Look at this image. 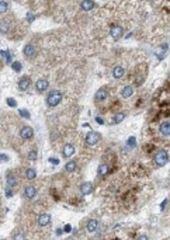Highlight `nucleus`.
Segmentation results:
<instances>
[{"mask_svg": "<svg viewBox=\"0 0 170 240\" xmlns=\"http://www.w3.org/2000/svg\"><path fill=\"white\" fill-rule=\"evenodd\" d=\"M30 86H31V79H30V77L24 76V77H21V79H20V82H18V89H20L21 91H27Z\"/></svg>", "mask_w": 170, "mask_h": 240, "instance_id": "nucleus-7", "label": "nucleus"}, {"mask_svg": "<svg viewBox=\"0 0 170 240\" xmlns=\"http://www.w3.org/2000/svg\"><path fill=\"white\" fill-rule=\"evenodd\" d=\"M77 169V164H76V161H68V163L65 164V170L68 173H72V171H75V170Z\"/></svg>", "mask_w": 170, "mask_h": 240, "instance_id": "nucleus-20", "label": "nucleus"}, {"mask_svg": "<svg viewBox=\"0 0 170 240\" xmlns=\"http://www.w3.org/2000/svg\"><path fill=\"white\" fill-rule=\"evenodd\" d=\"M24 55L28 58L34 56V55H35V47H34L33 44H27L24 47Z\"/></svg>", "mask_w": 170, "mask_h": 240, "instance_id": "nucleus-17", "label": "nucleus"}, {"mask_svg": "<svg viewBox=\"0 0 170 240\" xmlns=\"http://www.w3.org/2000/svg\"><path fill=\"white\" fill-rule=\"evenodd\" d=\"M96 121L100 124V125H103V118H99V117H97V118H96Z\"/></svg>", "mask_w": 170, "mask_h": 240, "instance_id": "nucleus-36", "label": "nucleus"}, {"mask_svg": "<svg viewBox=\"0 0 170 240\" xmlns=\"http://www.w3.org/2000/svg\"><path fill=\"white\" fill-rule=\"evenodd\" d=\"M7 104L10 107H16V100L14 98H7Z\"/></svg>", "mask_w": 170, "mask_h": 240, "instance_id": "nucleus-32", "label": "nucleus"}, {"mask_svg": "<svg viewBox=\"0 0 170 240\" xmlns=\"http://www.w3.org/2000/svg\"><path fill=\"white\" fill-rule=\"evenodd\" d=\"M28 157H30L31 160H35L37 159V150H31V152L28 153Z\"/></svg>", "mask_w": 170, "mask_h": 240, "instance_id": "nucleus-30", "label": "nucleus"}, {"mask_svg": "<svg viewBox=\"0 0 170 240\" xmlns=\"http://www.w3.org/2000/svg\"><path fill=\"white\" fill-rule=\"evenodd\" d=\"M94 6L96 4H94L93 0H83L80 7H82V10H85V11H90L91 8H94Z\"/></svg>", "mask_w": 170, "mask_h": 240, "instance_id": "nucleus-16", "label": "nucleus"}, {"mask_svg": "<svg viewBox=\"0 0 170 240\" xmlns=\"http://www.w3.org/2000/svg\"><path fill=\"white\" fill-rule=\"evenodd\" d=\"M167 51H169V45L163 44V45H160L159 48L155 49V55L157 56V59L159 60H163L165 59V56H166V54H167Z\"/></svg>", "mask_w": 170, "mask_h": 240, "instance_id": "nucleus-4", "label": "nucleus"}, {"mask_svg": "<svg viewBox=\"0 0 170 240\" xmlns=\"http://www.w3.org/2000/svg\"><path fill=\"white\" fill-rule=\"evenodd\" d=\"M108 173V166L107 164H100L99 170H97V174L99 176H106Z\"/></svg>", "mask_w": 170, "mask_h": 240, "instance_id": "nucleus-21", "label": "nucleus"}, {"mask_svg": "<svg viewBox=\"0 0 170 240\" xmlns=\"http://www.w3.org/2000/svg\"><path fill=\"white\" fill-rule=\"evenodd\" d=\"M132 94H134V87H132V86H125V87L121 90V96L124 98H129Z\"/></svg>", "mask_w": 170, "mask_h": 240, "instance_id": "nucleus-18", "label": "nucleus"}, {"mask_svg": "<svg viewBox=\"0 0 170 240\" xmlns=\"http://www.w3.org/2000/svg\"><path fill=\"white\" fill-rule=\"evenodd\" d=\"M167 161H169V155L166 150H159V152L155 155V164H156L157 167L165 166Z\"/></svg>", "mask_w": 170, "mask_h": 240, "instance_id": "nucleus-2", "label": "nucleus"}, {"mask_svg": "<svg viewBox=\"0 0 170 240\" xmlns=\"http://www.w3.org/2000/svg\"><path fill=\"white\" fill-rule=\"evenodd\" d=\"M25 236H24V233H20V235H16L14 236V239H24Z\"/></svg>", "mask_w": 170, "mask_h": 240, "instance_id": "nucleus-35", "label": "nucleus"}, {"mask_svg": "<svg viewBox=\"0 0 170 240\" xmlns=\"http://www.w3.org/2000/svg\"><path fill=\"white\" fill-rule=\"evenodd\" d=\"M62 98H63V94H62V91H60V90H54V91H51V93L48 94V97H47V104H48V107H56L58 104L62 101Z\"/></svg>", "mask_w": 170, "mask_h": 240, "instance_id": "nucleus-1", "label": "nucleus"}, {"mask_svg": "<svg viewBox=\"0 0 170 240\" xmlns=\"http://www.w3.org/2000/svg\"><path fill=\"white\" fill-rule=\"evenodd\" d=\"M35 176H37V173H35V170L34 169H28L27 171H25V177H27L28 180H34Z\"/></svg>", "mask_w": 170, "mask_h": 240, "instance_id": "nucleus-24", "label": "nucleus"}, {"mask_svg": "<svg viewBox=\"0 0 170 240\" xmlns=\"http://www.w3.org/2000/svg\"><path fill=\"white\" fill-rule=\"evenodd\" d=\"M80 192L83 194V195H89V194L93 192V184L91 183H83L82 186H80Z\"/></svg>", "mask_w": 170, "mask_h": 240, "instance_id": "nucleus-12", "label": "nucleus"}, {"mask_svg": "<svg viewBox=\"0 0 170 240\" xmlns=\"http://www.w3.org/2000/svg\"><path fill=\"white\" fill-rule=\"evenodd\" d=\"M51 223V215L49 213H41L38 216V225L39 226H47Z\"/></svg>", "mask_w": 170, "mask_h": 240, "instance_id": "nucleus-9", "label": "nucleus"}, {"mask_svg": "<svg viewBox=\"0 0 170 240\" xmlns=\"http://www.w3.org/2000/svg\"><path fill=\"white\" fill-rule=\"evenodd\" d=\"M48 80L47 79H39V80H37V83H35V87H37V90L39 91V93H42V91H45L48 89Z\"/></svg>", "mask_w": 170, "mask_h": 240, "instance_id": "nucleus-10", "label": "nucleus"}, {"mask_svg": "<svg viewBox=\"0 0 170 240\" xmlns=\"http://www.w3.org/2000/svg\"><path fill=\"white\" fill-rule=\"evenodd\" d=\"M159 131H160V134H162L163 136H169L170 135V122L169 121H165V122L160 124Z\"/></svg>", "mask_w": 170, "mask_h": 240, "instance_id": "nucleus-13", "label": "nucleus"}, {"mask_svg": "<svg viewBox=\"0 0 170 240\" xmlns=\"http://www.w3.org/2000/svg\"><path fill=\"white\" fill-rule=\"evenodd\" d=\"M73 153H75V146L72 143H66L65 146H63V150H62L63 157H72Z\"/></svg>", "mask_w": 170, "mask_h": 240, "instance_id": "nucleus-8", "label": "nucleus"}, {"mask_svg": "<svg viewBox=\"0 0 170 240\" xmlns=\"http://www.w3.org/2000/svg\"><path fill=\"white\" fill-rule=\"evenodd\" d=\"M125 118V115L122 112H117V114L113 117V124H121V121Z\"/></svg>", "mask_w": 170, "mask_h": 240, "instance_id": "nucleus-23", "label": "nucleus"}, {"mask_svg": "<svg viewBox=\"0 0 170 240\" xmlns=\"http://www.w3.org/2000/svg\"><path fill=\"white\" fill-rule=\"evenodd\" d=\"M20 136L25 140L31 139V138L34 136V129L31 128V126H24V128H21V131H20Z\"/></svg>", "mask_w": 170, "mask_h": 240, "instance_id": "nucleus-6", "label": "nucleus"}, {"mask_svg": "<svg viewBox=\"0 0 170 240\" xmlns=\"http://www.w3.org/2000/svg\"><path fill=\"white\" fill-rule=\"evenodd\" d=\"M13 187H8L7 186V188H6V197H13Z\"/></svg>", "mask_w": 170, "mask_h": 240, "instance_id": "nucleus-29", "label": "nucleus"}, {"mask_svg": "<svg viewBox=\"0 0 170 240\" xmlns=\"http://www.w3.org/2000/svg\"><path fill=\"white\" fill-rule=\"evenodd\" d=\"M7 3H6V0H2V3H0V11H2V13H6V11H7Z\"/></svg>", "mask_w": 170, "mask_h": 240, "instance_id": "nucleus-27", "label": "nucleus"}, {"mask_svg": "<svg viewBox=\"0 0 170 240\" xmlns=\"http://www.w3.org/2000/svg\"><path fill=\"white\" fill-rule=\"evenodd\" d=\"M122 33H124V30H122V27H121V25H113V27H111V30H110L111 38H113L114 41L120 39L121 37H122Z\"/></svg>", "mask_w": 170, "mask_h": 240, "instance_id": "nucleus-5", "label": "nucleus"}, {"mask_svg": "<svg viewBox=\"0 0 170 240\" xmlns=\"http://www.w3.org/2000/svg\"><path fill=\"white\" fill-rule=\"evenodd\" d=\"M8 31V25H7V21H4V20H3L2 21V33L3 34H6Z\"/></svg>", "mask_w": 170, "mask_h": 240, "instance_id": "nucleus-28", "label": "nucleus"}, {"mask_svg": "<svg viewBox=\"0 0 170 240\" xmlns=\"http://www.w3.org/2000/svg\"><path fill=\"white\" fill-rule=\"evenodd\" d=\"M24 194H25V197H27L28 199H33L34 197L37 195V188L35 187H33V186H27L24 188Z\"/></svg>", "mask_w": 170, "mask_h": 240, "instance_id": "nucleus-15", "label": "nucleus"}, {"mask_svg": "<svg viewBox=\"0 0 170 240\" xmlns=\"http://www.w3.org/2000/svg\"><path fill=\"white\" fill-rule=\"evenodd\" d=\"M124 73H125V70H124L122 66H115L114 70H113V76L115 79H121V77L124 76Z\"/></svg>", "mask_w": 170, "mask_h": 240, "instance_id": "nucleus-19", "label": "nucleus"}, {"mask_svg": "<svg viewBox=\"0 0 170 240\" xmlns=\"http://www.w3.org/2000/svg\"><path fill=\"white\" fill-rule=\"evenodd\" d=\"M97 227H99V221H96V219H90V221H87V225H86L87 232H90V233L96 232Z\"/></svg>", "mask_w": 170, "mask_h": 240, "instance_id": "nucleus-14", "label": "nucleus"}, {"mask_svg": "<svg viewBox=\"0 0 170 240\" xmlns=\"http://www.w3.org/2000/svg\"><path fill=\"white\" fill-rule=\"evenodd\" d=\"M16 184H17L16 177H14L11 173H8V174H7V186H8V187H14Z\"/></svg>", "mask_w": 170, "mask_h": 240, "instance_id": "nucleus-22", "label": "nucleus"}, {"mask_svg": "<svg viewBox=\"0 0 170 240\" xmlns=\"http://www.w3.org/2000/svg\"><path fill=\"white\" fill-rule=\"evenodd\" d=\"M96 100L97 101H104L106 98L108 97V91H107V89H104V87H101V89H99V90L96 91Z\"/></svg>", "mask_w": 170, "mask_h": 240, "instance_id": "nucleus-11", "label": "nucleus"}, {"mask_svg": "<svg viewBox=\"0 0 170 240\" xmlns=\"http://www.w3.org/2000/svg\"><path fill=\"white\" fill-rule=\"evenodd\" d=\"M0 55H2V56L4 58L6 62H7V63H10V62H11V54H10V52H7V51H2V54H0Z\"/></svg>", "mask_w": 170, "mask_h": 240, "instance_id": "nucleus-25", "label": "nucleus"}, {"mask_svg": "<svg viewBox=\"0 0 170 240\" xmlns=\"http://www.w3.org/2000/svg\"><path fill=\"white\" fill-rule=\"evenodd\" d=\"M99 140H100V134L99 132L91 131V132H89V134L86 135V143L90 145V146H94Z\"/></svg>", "mask_w": 170, "mask_h": 240, "instance_id": "nucleus-3", "label": "nucleus"}, {"mask_svg": "<svg viewBox=\"0 0 170 240\" xmlns=\"http://www.w3.org/2000/svg\"><path fill=\"white\" fill-rule=\"evenodd\" d=\"M20 114H21L24 118H30V115L27 114V111H25V110H21V111H20Z\"/></svg>", "mask_w": 170, "mask_h": 240, "instance_id": "nucleus-33", "label": "nucleus"}, {"mask_svg": "<svg viewBox=\"0 0 170 240\" xmlns=\"http://www.w3.org/2000/svg\"><path fill=\"white\" fill-rule=\"evenodd\" d=\"M2 160L3 161H7L8 160V156L6 155V153H2Z\"/></svg>", "mask_w": 170, "mask_h": 240, "instance_id": "nucleus-34", "label": "nucleus"}, {"mask_svg": "<svg viewBox=\"0 0 170 240\" xmlns=\"http://www.w3.org/2000/svg\"><path fill=\"white\" fill-rule=\"evenodd\" d=\"M11 68H13L14 72H20V70H21V68H23V65L20 62H13V63H11Z\"/></svg>", "mask_w": 170, "mask_h": 240, "instance_id": "nucleus-26", "label": "nucleus"}, {"mask_svg": "<svg viewBox=\"0 0 170 240\" xmlns=\"http://www.w3.org/2000/svg\"><path fill=\"white\" fill-rule=\"evenodd\" d=\"M128 145L131 147H134L135 145H137V139H135V138H129V139H128Z\"/></svg>", "mask_w": 170, "mask_h": 240, "instance_id": "nucleus-31", "label": "nucleus"}]
</instances>
